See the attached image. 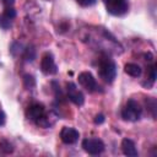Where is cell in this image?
<instances>
[{"label":"cell","instance_id":"cell-1","mask_svg":"<svg viewBox=\"0 0 157 157\" xmlns=\"http://www.w3.org/2000/svg\"><path fill=\"white\" fill-rule=\"evenodd\" d=\"M98 76L107 83H112L117 77V65L108 56H103L98 63Z\"/></svg>","mask_w":157,"mask_h":157},{"label":"cell","instance_id":"cell-2","mask_svg":"<svg viewBox=\"0 0 157 157\" xmlns=\"http://www.w3.org/2000/svg\"><path fill=\"white\" fill-rule=\"evenodd\" d=\"M142 108L135 99H129L121 109V118L126 121H137L141 118Z\"/></svg>","mask_w":157,"mask_h":157},{"label":"cell","instance_id":"cell-3","mask_svg":"<svg viewBox=\"0 0 157 157\" xmlns=\"http://www.w3.org/2000/svg\"><path fill=\"white\" fill-rule=\"evenodd\" d=\"M107 11L113 16H123L129 10L126 0H103Z\"/></svg>","mask_w":157,"mask_h":157},{"label":"cell","instance_id":"cell-4","mask_svg":"<svg viewBox=\"0 0 157 157\" xmlns=\"http://www.w3.org/2000/svg\"><path fill=\"white\" fill-rule=\"evenodd\" d=\"M82 148L92 156L99 155L104 151V142L101 139L97 137H90V139H85L82 141Z\"/></svg>","mask_w":157,"mask_h":157},{"label":"cell","instance_id":"cell-5","mask_svg":"<svg viewBox=\"0 0 157 157\" xmlns=\"http://www.w3.org/2000/svg\"><path fill=\"white\" fill-rule=\"evenodd\" d=\"M78 80V83L88 92L93 93V92H98L99 91V86L96 81V78L93 77V75L90 72V71H83L78 75L77 77Z\"/></svg>","mask_w":157,"mask_h":157},{"label":"cell","instance_id":"cell-6","mask_svg":"<svg viewBox=\"0 0 157 157\" xmlns=\"http://www.w3.org/2000/svg\"><path fill=\"white\" fill-rule=\"evenodd\" d=\"M40 70L44 75H55L58 72V66L54 61V56L52 53L47 52L43 54L40 59Z\"/></svg>","mask_w":157,"mask_h":157},{"label":"cell","instance_id":"cell-7","mask_svg":"<svg viewBox=\"0 0 157 157\" xmlns=\"http://www.w3.org/2000/svg\"><path fill=\"white\" fill-rule=\"evenodd\" d=\"M66 94L70 102H72L76 105H82L85 103V96L83 93L76 87L74 82H67L66 83Z\"/></svg>","mask_w":157,"mask_h":157},{"label":"cell","instance_id":"cell-8","mask_svg":"<svg viewBox=\"0 0 157 157\" xmlns=\"http://www.w3.org/2000/svg\"><path fill=\"white\" fill-rule=\"evenodd\" d=\"M80 137V132L74 129V128H69V126H64L60 131V139L64 144L66 145H74L77 142Z\"/></svg>","mask_w":157,"mask_h":157},{"label":"cell","instance_id":"cell-9","mask_svg":"<svg viewBox=\"0 0 157 157\" xmlns=\"http://www.w3.org/2000/svg\"><path fill=\"white\" fill-rule=\"evenodd\" d=\"M58 120V114L53 110L50 112H44L43 115L36 121V124L43 129H48V128H52Z\"/></svg>","mask_w":157,"mask_h":157},{"label":"cell","instance_id":"cell-10","mask_svg":"<svg viewBox=\"0 0 157 157\" xmlns=\"http://www.w3.org/2000/svg\"><path fill=\"white\" fill-rule=\"evenodd\" d=\"M45 112V108H44V105L42 104V103H33V104H31L28 108H27V110H26V117H27V119H29L31 121H37L42 115H43V113Z\"/></svg>","mask_w":157,"mask_h":157},{"label":"cell","instance_id":"cell-11","mask_svg":"<svg viewBox=\"0 0 157 157\" xmlns=\"http://www.w3.org/2000/svg\"><path fill=\"white\" fill-rule=\"evenodd\" d=\"M121 151L125 156H129V157H136L139 155L136 146H135V142L130 139H124L121 141Z\"/></svg>","mask_w":157,"mask_h":157},{"label":"cell","instance_id":"cell-12","mask_svg":"<svg viewBox=\"0 0 157 157\" xmlns=\"http://www.w3.org/2000/svg\"><path fill=\"white\" fill-rule=\"evenodd\" d=\"M124 71L128 75L132 76V77H140L141 74H142V69L140 67V65H137L135 63H128V64H125Z\"/></svg>","mask_w":157,"mask_h":157},{"label":"cell","instance_id":"cell-13","mask_svg":"<svg viewBox=\"0 0 157 157\" xmlns=\"http://www.w3.org/2000/svg\"><path fill=\"white\" fill-rule=\"evenodd\" d=\"M156 65L155 64H152L150 67H148V83H145L144 86H146L147 88H150L153 83H155V81H156Z\"/></svg>","mask_w":157,"mask_h":157},{"label":"cell","instance_id":"cell-14","mask_svg":"<svg viewBox=\"0 0 157 157\" xmlns=\"http://www.w3.org/2000/svg\"><path fill=\"white\" fill-rule=\"evenodd\" d=\"M23 86H25L27 90L34 88V86H36V80H34V77H33L32 75H29V74H26V75L23 76Z\"/></svg>","mask_w":157,"mask_h":157},{"label":"cell","instance_id":"cell-15","mask_svg":"<svg viewBox=\"0 0 157 157\" xmlns=\"http://www.w3.org/2000/svg\"><path fill=\"white\" fill-rule=\"evenodd\" d=\"M12 25V18H10L9 16H6L4 12L0 15V27L2 29H9Z\"/></svg>","mask_w":157,"mask_h":157},{"label":"cell","instance_id":"cell-16","mask_svg":"<svg viewBox=\"0 0 157 157\" xmlns=\"http://www.w3.org/2000/svg\"><path fill=\"white\" fill-rule=\"evenodd\" d=\"M23 58L26 61H33L36 59V49L33 47H27L23 53Z\"/></svg>","mask_w":157,"mask_h":157},{"label":"cell","instance_id":"cell-17","mask_svg":"<svg viewBox=\"0 0 157 157\" xmlns=\"http://www.w3.org/2000/svg\"><path fill=\"white\" fill-rule=\"evenodd\" d=\"M0 150H1L4 153L9 155V153H12V152H13V146L10 144V141H7V140H1V141H0Z\"/></svg>","mask_w":157,"mask_h":157},{"label":"cell","instance_id":"cell-18","mask_svg":"<svg viewBox=\"0 0 157 157\" xmlns=\"http://www.w3.org/2000/svg\"><path fill=\"white\" fill-rule=\"evenodd\" d=\"M76 1H77V4L81 5V6H83V7H88V6L94 5L97 0H76Z\"/></svg>","mask_w":157,"mask_h":157},{"label":"cell","instance_id":"cell-19","mask_svg":"<svg viewBox=\"0 0 157 157\" xmlns=\"http://www.w3.org/2000/svg\"><path fill=\"white\" fill-rule=\"evenodd\" d=\"M4 13H5L6 16H9L10 18H12V20L16 17V10H15L13 7H5Z\"/></svg>","mask_w":157,"mask_h":157},{"label":"cell","instance_id":"cell-20","mask_svg":"<svg viewBox=\"0 0 157 157\" xmlns=\"http://www.w3.org/2000/svg\"><path fill=\"white\" fill-rule=\"evenodd\" d=\"M104 120H105V118H104L103 114H97L94 117V124H102Z\"/></svg>","mask_w":157,"mask_h":157},{"label":"cell","instance_id":"cell-21","mask_svg":"<svg viewBox=\"0 0 157 157\" xmlns=\"http://www.w3.org/2000/svg\"><path fill=\"white\" fill-rule=\"evenodd\" d=\"M5 7H12L15 4V0H1Z\"/></svg>","mask_w":157,"mask_h":157},{"label":"cell","instance_id":"cell-22","mask_svg":"<svg viewBox=\"0 0 157 157\" xmlns=\"http://www.w3.org/2000/svg\"><path fill=\"white\" fill-rule=\"evenodd\" d=\"M5 121H6V115L2 110H0V126H2L5 124Z\"/></svg>","mask_w":157,"mask_h":157}]
</instances>
